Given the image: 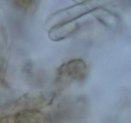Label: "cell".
Here are the masks:
<instances>
[{
    "mask_svg": "<svg viewBox=\"0 0 131 123\" xmlns=\"http://www.w3.org/2000/svg\"><path fill=\"white\" fill-rule=\"evenodd\" d=\"M87 71L88 67L86 64L79 59L70 60L61 68V73L70 78L78 79L84 78Z\"/></svg>",
    "mask_w": 131,
    "mask_h": 123,
    "instance_id": "cell-1",
    "label": "cell"
}]
</instances>
